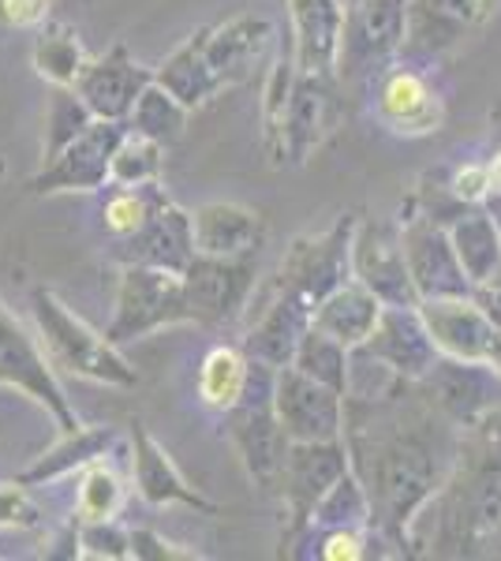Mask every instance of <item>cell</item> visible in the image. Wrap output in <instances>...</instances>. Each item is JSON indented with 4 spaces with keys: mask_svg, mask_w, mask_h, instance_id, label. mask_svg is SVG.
Returning a JSON list of instances; mask_svg holds the SVG:
<instances>
[{
    "mask_svg": "<svg viewBox=\"0 0 501 561\" xmlns=\"http://www.w3.org/2000/svg\"><path fill=\"white\" fill-rule=\"evenodd\" d=\"M344 105L337 94V76H299L285 105L277 135L266 142L273 165H307L315 150L341 128Z\"/></svg>",
    "mask_w": 501,
    "mask_h": 561,
    "instance_id": "7",
    "label": "cell"
},
{
    "mask_svg": "<svg viewBox=\"0 0 501 561\" xmlns=\"http://www.w3.org/2000/svg\"><path fill=\"white\" fill-rule=\"evenodd\" d=\"M251 311V325L243 333L240 348L248 352L254 364L266 367H288L304 341V333L315 325V300H307L304 293H293V288L270 285L266 300L259 307H248Z\"/></svg>",
    "mask_w": 501,
    "mask_h": 561,
    "instance_id": "15",
    "label": "cell"
},
{
    "mask_svg": "<svg viewBox=\"0 0 501 561\" xmlns=\"http://www.w3.org/2000/svg\"><path fill=\"white\" fill-rule=\"evenodd\" d=\"M419 524H431V531L415 536L412 554L415 547L431 558L494 554L501 539V404L464 427L457 465L434 502L419 513L415 528Z\"/></svg>",
    "mask_w": 501,
    "mask_h": 561,
    "instance_id": "2",
    "label": "cell"
},
{
    "mask_svg": "<svg viewBox=\"0 0 501 561\" xmlns=\"http://www.w3.org/2000/svg\"><path fill=\"white\" fill-rule=\"evenodd\" d=\"M187 113L191 108L180 102L172 90H166L158 79H153V83L139 94L132 116H127V128L147 135V139H153V142H161V147H169V142H177L180 135H184Z\"/></svg>",
    "mask_w": 501,
    "mask_h": 561,
    "instance_id": "34",
    "label": "cell"
},
{
    "mask_svg": "<svg viewBox=\"0 0 501 561\" xmlns=\"http://www.w3.org/2000/svg\"><path fill=\"white\" fill-rule=\"evenodd\" d=\"M378 116L389 131L415 139V135H431L442 128L445 108L442 98L434 94L431 83L412 65H400L386 68L378 79Z\"/></svg>",
    "mask_w": 501,
    "mask_h": 561,
    "instance_id": "26",
    "label": "cell"
},
{
    "mask_svg": "<svg viewBox=\"0 0 501 561\" xmlns=\"http://www.w3.org/2000/svg\"><path fill=\"white\" fill-rule=\"evenodd\" d=\"M90 65L79 34L64 23H49L34 42V68L53 87H76L83 68Z\"/></svg>",
    "mask_w": 501,
    "mask_h": 561,
    "instance_id": "33",
    "label": "cell"
},
{
    "mask_svg": "<svg viewBox=\"0 0 501 561\" xmlns=\"http://www.w3.org/2000/svg\"><path fill=\"white\" fill-rule=\"evenodd\" d=\"M49 15V0H0V20L8 26H38Z\"/></svg>",
    "mask_w": 501,
    "mask_h": 561,
    "instance_id": "46",
    "label": "cell"
},
{
    "mask_svg": "<svg viewBox=\"0 0 501 561\" xmlns=\"http://www.w3.org/2000/svg\"><path fill=\"white\" fill-rule=\"evenodd\" d=\"M419 386L457 427H471L501 404V367L479 359L439 356V364L419 378Z\"/></svg>",
    "mask_w": 501,
    "mask_h": 561,
    "instance_id": "18",
    "label": "cell"
},
{
    "mask_svg": "<svg viewBox=\"0 0 501 561\" xmlns=\"http://www.w3.org/2000/svg\"><path fill=\"white\" fill-rule=\"evenodd\" d=\"M169 203L172 198H169L166 187H161V180H153V184H135V187H116V192L109 195L105 210H102L105 232L113 240L132 237V232H139L143 225H147L150 217Z\"/></svg>",
    "mask_w": 501,
    "mask_h": 561,
    "instance_id": "35",
    "label": "cell"
},
{
    "mask_svg": "<svg viewBox=\"0 0 501 561\" xmlns=\"http://www.w3.org/2000/svg\"><path fill=\"white\" fill-rule=\"evenodd\" d=\"M195 322L187 304L184 274L161 266H124L121 285H116V311L109 322V341L124 345V341L150 337L169 325Z\"/></svg>",
    "mask_w": 501,
    "mask_h": 561,
    "instance_id": "5",
    "label": "cell"
},
{
    "mask_svg": "<svg viewBox=\"0 0 501 561\" xmlns=\"http://www.w3.org/2000/svg\"><path fill=\"white\" fill-rule=\"evenodd\" d=\"M344 15L341 0H288L293 20V57L299 76H337Z\"/></svg>",
    "mask_w": 501,
    "mask_h": 561,
    "instance_id": "24",
    "label": "cell"
},
{
    "mask_svg": "<svg viewBox=\"0 0 501 561\" xmlns=\"http://www.w3.org/2000/svg\"><path fill=\"white\" fill-rule=\"evenodd\" d=\"M405 232V255L412 270L419 304L423 300H449V296H476L468 270L449 240V229L439 217L423 214L415 203H408V214L400 217Z\"/></svg>",
    "mask_w": 501,
    "mask_h": 561,
    "instance_id": "10",
    "label": "cell"
},
{
    "mask_svg": "<svg viewBox=\"0 0 501 561\" xmlns=\"http://www.w3.org/2000/svg\"><path fill=\"white\" fill-rule=\"evenodd\" d=\"M254 259L259 255L248 259L195 255V262L184 270V288H187L191 314H195L198 325H221L248 311L254 296V277H259Z\"/></svg>",
    "mask_w": 501,
    "mask_h": 561,
    "instance_id": "16",
    "label": "cell"
},
{
    "mask_svg": "<svg viewBox=\"0 0 501 561\" xmlns=\"http://www.w3.org/2000/svg\"><path fill=\"white\" fill-rule=\"evenodd\" d=\"M0 386L42 404L57 420L60 434L79 431V420L64 397V386L57 382V367L45 356L42 337H31L4 304H0Z\"/></svg>",
    "mask_w": 501,
    "mask_h": 561,
    "instance_id": "9",
    "label": "cell"
},
{
    "mask_svg": "<svg viewBox=\"0 0 501 561\" xmlns=\"http://www.w3.org/2000/svg\"><path fill=\"white\" fill-rule=\"evenodd\" d=\"M494 554H501V539H498V547H494Z\"/></svg>",
    "mask_w": 501,
    "mask_h": 561,
    "instance_id": "49",
    "label": "cell"
},
{
    "mask_svg": "<svg viewBox=\"0 0 501 561\" xmlns=\"http://www.w3.org/2000/svg\"><path fill=\"white\" fill-rule=\"evenodd\" d=\"M273 375H277L273 367L251 359L248 393L240 397L236 409L225 412V434H229V442L243 460V472L251 476L254 486L270 494L277 486L288 446H293L277 420V409H273Z\"/></svg>",
    "mask_w": 501,
    "mask_h": 561,
    "instance_id": "4",
    "label": "cell"
},
{
    "mask_svg": "<svg viewBox=\"0 0 501 561\" xmlns=\"http://www.w3.org/2000/svg\"><path fill=\"white\" fill-rule=\"evenodd\" d=\"M371 528H330L322 536V550L318 558L326 561H360L367 558V547H371Z\"/></svg>",
    "mask_w": 501,
    "mask_h": 561,
    "instance_id": "42",
    "label": "cell"
},
{
    "mask_svg": "<svg viewBox=\"0 0 501 561\" xmlns=\"http://www.w3.org/2000/svg\"><path fill=\"white\" fill-rule=\"evenodd\" d=\"M360 217L341 214L333 229L318 232V237H296L293 248L285 251L277 266L273 285L304 293L307 300H326L333 288H341L352 274V237Z\"/></svg>",
    "mask_w": 501,
    "mask_h": 561,
    "instance_id": "11",
    "label": "cell"
},
{
    "mask_svg": "<svg viewBox=\"0 0 501 561\" xmlns=\"http://www.w3.org/2000/svg\"><path fill=\"white\" fill-rule=\"evenodd\" d=\"M382 311H386V304L371 288H363L360 280H344L326 300L315 304V325L330 333L333 341H341L344 348H360L375 333Z\"/></svg>",
    "mask_w": 501,
    "mask_h": 561,
    "instance_id": "29",
    "label": "cell"
},
{
    "mask_svg": "<svg viewBox=\"0 0 501 561\" xmlns=\"http://www.w3.org/2000/svg\"><path fill=\"white\" fill-rule=\"evenodd\" d=\"M311 528H371V502L363 483L355 479V472L341 476L330 486V494L318 502Z\"/></svg>",
    "mask_w": 501,
    "mask_h": 561,
    "instance_id": "38",
    "label": "cell"
},
{
    "mask_svg": "<svg viewBox=\"0 0 501 561\" xmlns=\"http://www.w3.org/2000/svg\"><path fill=\"white\" fill-rule=\"evenodd\" d=\"M490 184H494V192L501 195V150L490 158Z\"/></svg>",
    "mask_w": 501,
    "mask_h": 561,
    "instance_id": "47",
    "label": "cell"
},
{
    "mask_svg": "<svg viewBox=\"0 0 501 561\" xmlns=\"http://www.w3.org/2000/svg\"><path fill=\"white\" fill-rule=\"evenodd\" d=\"M98 116L90 113V105L79 98L76 87H53L49 94V116H45V161H53L57 153L76 142Z\"/></svg>",
    "mask_w": 501,
    "mask_h": 561,
    "instance_id": "37",
    "label": "cell"
},
{
    "mask_svg": "<svg viewBox=\"0 0 501 561\" xmlns=\"http://www.w3.org/2000/svg\"><path fill=\"white\" fill-rule=\"evenodd\" d=\"M273 26L266 15H232L225 23L203 26V53H206V65L214 71L217 87L229 90L248 83L254 76V68L266 60L270 45H273Z\"/></svg>",
    "mask_w": 501,
    "mask_h": 561,
    "instance_id": "19",
    "label": "cell"
},
{
    "mask_svg": "<svg viewBox=\"0 0 501 561\" xmlns=\"http://www.w3.org/2000/svg\"><path fill=\"white\" fill-rule=\"evenodd\" d=\"M293 367H299L304 375L318 378V382L341 389L349 393V370H352V348H344L341 341H333L330 333H322L318 325L304 333L299 341L296 356H293Z\"/></svg>",
    "mask_w": 501,
    "mask_h": 561,
    "instance_id": "36",
    "label": "cell"
},
{
    "mask_svg": "<svg viewBox=\"0 0 501 561\" xmlns=\"http://www.w3.org/2000/svg\"><path fill=\"white\" fill-rule=\"evenodd\" d=\"M31 311H34V325H38L42 348L53 359V367L105 386L127 389L139 382V370L116 352V341H109V333L90 330L57 293L38 285L31 293Z\"/></svg>",
    "mask_w": 501,
    "mask_h": 561,
    "instance_id": "3",
    "label": "cell"
},
{
    "mask_svg": "<svg viewBox=\"0 0 501 561\" xmlns=\"http://www.w3.org/2000/svg\"><path fill=\"white\" fill-rule=\"evenodd\" d=\"M408 31V0H352L344 15L341 57H337V79L382 76L405 53Z\"/></svg>",
    "mask_w": 501,
    "mask_h": 561,
    "instance_id": "6",
    "label": "cell"
},
{
    "mask_svg": "<svg viewBox=\"0 0 501 561\" xmlns=\"http://www.w3.org/2000/svg\"><path fill=\"white\" fill-rule=\"evenodd\" d=\"M153 79H158L166 90H172V94H177L187 108H203L206 102H214V98L221 94L214 71H209V65H206L203 31L191 34V38L172 53L166 65H161V71H153Z\"/></svg>",
    "mask_w": 501,
    "mask_h": 561,
    "instance_id": "30",
    "label": "cell"
},
{
    "mask_svg": "<svg viewBox=\"0 0 501 561\" xmlns=\"http://www.w3.org/2000/svg\"><path fill=\"white\" fill-rule=\"evenodd\" d=\"M153 83V71H147L124 45H113L105 57L90 60L79 76V98L90 105L98 121H127L139 94Z\"/></svg>",
    "mask_w": 501,
    "mask_h": 561,
    "instance_id": "22",
    "label": "cell"
},
{
    "mask_svg": "<svg viewBox=\"0 0 501 561\" xmlns=\"http://www.w3.org/2000/svg\"><path fill=\"white\" fill-rule=\"evenodd\" d=\"M127 135V121H94L68 142L57 158L45 161L42 173L31 180V192L57 195V192H98V187L113 184V158L116 147Z\"/></svg>",
    "mask_w": 501,
    "mask_h": 561,
    "instance_id": "14",
    "label": "cell"
},
{
    "mask_svg": "<svg viewBox=\"0 0 501 561\" xmlns=\"http://www.w3.org/2000/svg\"><path fill=\"white\" fill-rule=\"evenodd\" d=\"M38 505L26 497L23 483H0V528H34Z\"/></svg>",
    "mask_w": 501,
    "mask_h": 561,
    "instance_id": "43",
    "label": "cell"
},
{
    "mask_svg": "<svg viewBox=\"0 0 501 561\" xmlns=\"http://www.w3.org/2000/svg\"><path fill=\"white\" fill-rule=\"evenodd\" d=\"M124 505V486L116 479L113 468H105L102 460L87 465L83 486H79V520H113Z\"/></svg>",
    "mask_w": 501,
    "mask_h": 561,
    "instance_id": "40",
    "label": "cell"
},
{
    "mask_svg": "<svg viewBox=\"0 0 501 561\" xmlns=\"http://www.w3.org/2000/svg\"><path fill=\"white\" fill-rule=\"evenodd\" d=\"M132 558L139 561H191V558H203L198 550H184L180 542L161 539L158 531H132Z\"/></svg>",
    "mask_w": 501,
    "mask_h": 561,
    "instance_id": "44",
    "label": "cell"
},
{
    "mask_svg": "<svg viewBox=\"0 0 501 561\" xmlns=\"http://www.w3.org/2000/svg\"><path fill=\"white\" fill-rule=\"evenodd\" d=\"M116 442V431L113 427H79V431H68L49 454H42L34 460L31 468L20 476V483H49V479H60L76 468H87L94 460L105 457V449Z\"/></svg>",
    "mask_w": 501,
    "mask_h": 561,
    "instance_id": "31",
    "label": "cell"
},
{
    "mask_svg": "<svg viewBox=\"0 0 501 561\" xmlns=\"http://www.w3.org/2000/svg\"><path fill=\"white\" fill-rule=\"evenodd\" d=\"M426 330L442 356L479 359V364L501 367V325L476 296H449V300L419 304Z\"/></svg>",
    "mask_w": 501,
    "mask_h": 561,
    "instance_id": "17",
    "label": "cell"
},
{
    "mask_svg": "<svg viewBox=\"0 0 501 561\" xmlns=\"http://www.w3.org/2000/svg\"><path fill=\"white\" fill-rule=\"evenodd\" d=\"M487 12L490 0H408V31L400 57L431 60L457 49L487 20Z\"/></svg>",
    "mask_w": 501,
    "mask_h": 561,
    "instance_id": "20",
    "label": "cell"
},
{
    "mask_svg": "<svg viewBox=\"0 0 501 561\" xmlns=\"http://www.w3.org/2000/svg\"><path fill=\"white\" fill-rule=\"evenodd\" d=\"M482 206H487V210L494 214V221H498V229H501V195H498V192H490V195H487V203H482Z\"/></svg>",
    "mask_w": 501,
    "mask_h": 561,
    "instance_id": "48",
    "label": "cell"
},
{
    "mask_svg": "<svg viewBox=\"0 0 501 561\" xmlns=\"http://www.w3.org/2000/svg\"><path fill=\"white\" fill-rule=\"evenodd\" d=\"M113 255L121 259V266H132L135 262V266H161V270H177V274H184L198 255L191 214L180 210L177 203L161 206V210L153 214L139 232L116 240Z\"/></svg>",
    "mask_w": 501,
    "mask_h": 561,
    "instance_id": "23",
    "label": "cell"
},
{
    "mask_svg": "<svg viewBox=\"0 0 501 561\" xmlns=\"http://www.w3.org/2000/svg\"><path fill=\"white\" fill-rule=\"evenodd\" d=\"M132 468L135 486L150 505H187V510L209 513V517L217 513V502H209L206 494H198L187 483L177 460L166 454V446L153 438L143 420H132Z\"/></svg>",
    "mask_w": 501,
    "mask_h": 561,
    "instance_id": "25",
    "label": "cell"
},
{
    "mask_svg": "<svg viewBox=\"0 0 501 561\" xmlns=\"http://www.w3.org/2000/svg\"><path fill=\"white\" fill-rule=\"evenodd\" d=\"M360 348L367 356H375L382 367L394 370V375L408 378V382H419L442 356L419 307H386L375 333Z\"/></svg>",
    "mask_w": 501,
    "mask_h": 561,
    "instance_id": "21",
    "label": "cell"
},
{
    "mask_svg": "<svg viewBox=\"0 0 501 561\" xmlns=\"http://www.w3.org/2000/svg\"><path fill=\"white\" fill-rule=\"evenodd\" d=\"M198 255L214 259H248L266 243V217L240 203H206L191 214Z\"/></svg>",
    "mask_w": 501,
    "mask_h": 561,
    "instance_id": "27",
    "label": "cell"
},
{
    "mask_svg": "<svg viewBox=\"0 0 501 561\" xmlns=\"http://www.w3.org/2000/svg\"><path fill=\"white\" fill-rule=\"evenodd\" d=\"M352 277L363 288H371L386 307H419L400 221H389V217H360L352 237Z\"/></svg>",
    "mask_w": 501,
    "mask_h": 561,
    "instance_id": "12",
    "label": "cell"
},
{
    "mask_svg": "<svg viewBox=\"0 0 501 561\" xmlns=\"http://www.w3.org/2000/svg\"><path fill=\"white\" fill-rule=\"evenodd\" d=\"M273 409L288 442H344V393L299 367H277Z\"/></svg>",
    "mask_w": 501,
    "mask_h": 561,
    "instance_id": "13",
    "label": "cell"
},
{
    "mask_svg": "<svg viewBox=\"0 0 501 561\" xmlns=\"http://www.w3.org/2000/svg\"><path fill=\"white\" fill-rule=\"evenodd\" d=\"M442 225L449 229V240L457 248L464 270H468L471 285L487 288L501 280V229L487 206L464 203Z\"/></svg>",
    "mask_w": 501,
    "mask_h": 561,
    "instance_id": "28",
    "label": "cell"
},
{
    "mask_svg": "<svg viewBox=\"0 0 501 561\" xmlns=\"http://www.w3.org/2000/svg\"><path fill=\"white\" fill-rule=\"evenodd\" d=\"M161 165H166V147L127 128L124 142L116 147L113 158V184L116 187L153 184V180H161Z\"/></svg>",
    "mask_w": 501,
    "mask_h": 561,
    "instance_id": "39",
    "label": "cell"
},
{
    "mask_svg": "<svg viewBox=\"0 0 501 561\" xmlns=\"http://www.w3.org/2000/svg\"><path fill=\"white\" fill-rule=\"evenodd\" d=\"M453 195L460 198V203H487V195L494 192V184H490V165H464L457 169V176L449 180Z\"/></svg>",
    "mask_w": 501,
    "mask_h": 561,
    "instance_id": "45",
    "label": "cell"
},
{
    "mask_svg": "<svg viewBox=\"0 0 501 561\" xmlns=\"http://www.w3.org/2000/svg\"><path fill=\"white\" fill-rule=\"evenodd\" d=\"M352 472L349 446L344 442H293L281 465L273 494L281 497L288 517V539L304 536L315 520V510L341 476Z\"/></svg>",
    "mask_w": 501,
    "mask_h": 561,
    "instance_id": "8",
    "label": "cell"
},
{
    "mask_svg": "<svg viewBox=\"0 0 501 561\" xmlns=\"http://www.w3.org/2000/svg\"><path fill=\"white\" fill-rule=\"evenodd\" d=\"M79 558H105V561H121L132 558V531H124L113 520H83L79 531Z\"/></svg>",
    "mask_w": 501,
    "mask_h": 561,
    "instance_id": "41",
    "label": "cell"
},
{
    "mask_svg": "<svg viewBox=\"0 0 501 561\" xmlns=\"http://www.w3.org/2000/svg\"><path fill=\"white\" fill-rule=\"evenodd\" d=\"M251 382V356L243 348H209L203 367H198V401L214 412H229L240 404Z\"/></svg>",
    "mask_w": 501,
    "mask_h": 561,
    "instance_id": "32",
    "label": "cell"
},
{
    "mask_svg": "<svg viewBox=\"0 0 501 561\" xmlns=\"http://www.w3.org/2000/svg\"><path fill=\"white\" fill-rule=\"evenodd\" d=\"M460 434L419 382L382 397L344 393V446L371 502V536L394 554L412 558V528L457 465Z\"/></svg>",
    "mask_w": 501,
    "mask_h": 561,
    "instance_id": "1",
    "label": "cell"
}]
</instances>
